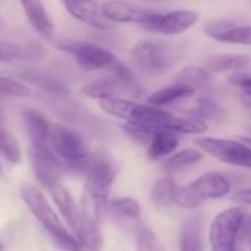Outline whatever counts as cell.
Here are the masks:
<instances>
[{"mask_svg":"<svg viewBox=\"0 0 251 251\" xmlns=\"http://www.w3.org/2000/svg\"><path fill=\"white\" fill-rule=\"evenodd\" d=\"M247 213L243 207H231L216 215L209 226L212 251H238L243 222Z\"/></svg>","mask_w":251,"mask_h":251,"instance_id":"obj_6","label":"cell"},{"mask_svg":"<svg viewBox=\"0 0 251 251\" xmlns=\"http://www.w3.org/2000/svg\"><path fill=\"white\" fill-rule=\"evenodd\" d=\"M240 140H241V141H244V143H246V144H247V146L251 149V137H249V135H247V137H244V135H243V137H240Z\"/></svg>","mask_w":251,"mask_h":251,"instance_id":"obj_36","label":"cell"},{"mask_svg":"<svg viewBox=\"0 0 251 251\" xmlns=\"http://www.w3.org/2000/svg\"><path fill=\"white\" fill-rule=\"evenodd\" d=\"M21 4H22V7L25 10V15L28 18L31 26L41 37H44L47 40H51L53 35H54V24H53V19L50 18L49 12L43 6V3L31 0V1H22Z\"/></svg>","mask_w":251,"mask_h":251,"instance_id":"obj_16","label":"cell"},{"mask_svg":"<svg viewBox=\"0 0 251 251\" xmlns=\"http://www.w3.org/2000/svg\"><path fill=\"white\" fill-rule=\"evenodd\" d=\"M24 203L29 209V212L35 216V219L41 224V226L51 235V238L59 244L62 251H84V247L79 241L68 232V229L62 225L56 212L51 209L43 193L32 187L24 185L21 190Z\"/></svg>","mask_w":251,"mask_h":251,"instance_id":"obj_3","label":"cell"},{"mask_svg":"<svg viewBox=\"0 0 251 251\" xmlns=\"http://www.w3.org/2000/svg\"><path fill=\"white\" fill-rule=\"evenodd\" d=\"M229 82L240 88V91H250L251 90V68H243L229 75Z\"/></svg>","mask_w":251,"mask_h":251,"instance_id":"obj_33","label":"cell"},{"mask_svg":"<svg viewBox=\"0 0 251 251\" xmlns=\"http://www.w3.org/2000/svg\"><path fill=\"white\" fill-rule=\"evenodd\" d=\"M232 201H235L240 206H250L251 207V188H243L238 190L232 196Z\"/></svg>","mask_w":251,"mask_h":251,"instance_id":"obj_34","label":"cell"},{"mask_svg":"<svg viewBox=\"0 0 251 251\" xmlns=\"http://www.w3.org/2000/svg\"><path fill=\"white\" fill-rule=\"evenodd\" d=\"M250 249H251V240H250Z\"/></svg>","mask_w":251,"mask_h":251,"instance_id":"obj_39","label":"cell"},{"mask_svg":"<svg viewBox=\"0 0 251 251\" xmlns=\"http://www.w3.org/2000/svg\"><path fill=\"white\" fill-rule=\"evenodd\" d=\"M178 185L169 176L159 178L151 187V201L157 207H171L175 206Z\"/></svg>","mask_w":251,"mask_h":251,"instance_id":"obj_24","label":"cell"},{"mask_svg":"<svg viewBox=\"0 0 251 251\" xmlns=\"http://www.w3.org/2000/svg\"><path fill=\"white\" fill-rule=\"evenodd\" d=\"M176 82L194 90V91H199V90H206L210 82H212V75L203 68V66H196V65H190V66H185L182 68L175 79Z\"/></svg>","mask_w":251,"mask_h":251,"instance_id":"obj_23","label":"cell"},{"mask_svg":"<svg viewBox=\"0 0 251 251\" xmlns=\"http://www.w3.org/2000/svg\"><path fill=\"white\" fill-rule=\"evenodd\" d=\"M0 251H1V244H0Z\"/></svg>","mask_w":251,"mask_h":251,"instance_id":"obj_38","label":"cell"},{"mask_svg":"<svg viewBox=\"0 0 251 251\" xmlns=\"http://www.w3.org/2000/svg\"><path fill=\"white\" fill-rule=\"evenodd\" d=\"M200 15L196 10L191 9H176L171 12H159L157 16L144 28L154 34H163V35H178L190 28H193Z\"/></svg>","mask_w":251,"mask_h":251,"instance_id":"obj_10","label":"cell"},{"mask_svg":"<svg viewBox=\"0 0 251 251\" xmlns=\"http://www.w3.org/2000/svg\"><path fill=\"white\" fill-rule=\"evenodd\" d=\"M249 137H251V126H250V135H249Z\"/></svg>","mask_w":251,"mask_h":251,"instance_id":"obj_37","label":"cell"},{"mask_svg":"<svg viewBox=\"0 0 251 251\" xmlns=\"http://www.w3.org/2000/svg\"><path fill=\"white\" fill-rule=\"evenodd\" d=\"M188 112H190V116H194V118L201 119L204 122L207 119H218L224 115V109L209 97L199 99L196 101L194 107H191Z\"/></svg>","mask_w":251,"mask_h":251,"instance_id":"obj_29","label":"cell"},{"mask_svg":"<svg viewBox=\"0 0 251 251\" xmlns=\"http://www.w3.org/2000/svg\"><path fill=\"white\" fill-rule=\"evenodd\" d=\"M41 56H43V49L40 44L35 43L18 44V43L0 41V62L38 60Z\"/></svg>","mask_w":251,"mask_h":251,"instance_id":"obj_20","label":"cell"},{"mask_svg":"<svg viewBox=\"0 0 251 251\" xmlns=\"http://www.w3.org/2000/svg\"><path fill=\"white\" fill-rule=\"evenodd\" d=\"M31 159L37 181L47 188L60 182V176L65 171L62 162L50 146L44 147H31Z\"/></svg>","mask_w":251,"mask_h":251,"instance_id":"obj_11","label":"cell"},{"mask_svg":"<svg viewBox=\"0 0 251 251\" xmlns=\"http://www.w3.org/2000/svg\"><path fill=\"white\" fill-rule=\"evenodd\" d=\"M251 59L247 54H218L209 57L203 68L212 75V74H221V72H235L238 69L250 66Z\"/></svg>","mask_w":251,"mask_h":251,"instance_id":"obj_19","label":"cell"},{"mask_svg":"<svg viewBox=\"0 0 251 251\" xmlns=\"http://www.w3.org/2000/svg\"><path fill=\"white\" fill-rule=\"evenodd\" d=\"M137 251H165L160 240L149 228H140L135 238Z\"/></svg>","mask_w":251,"mask_h":251,"instance_id":"obj_31","label":"cell"},{"mask_svg":"<svg viewBox=\"0 0 251 251\" xmlns=\"http://www.w3.org/2000/svg\"><path fill=\"white\" fill-rule=\"evenodd\" d=\"M194 197L203 204L207 200H218L231 191L229 179L221 172H206L193 182L187 184Z\"/></svg>","mask_w":251,"mask_h":251,"instance_id":"obj_12","label":"cell"},{"mask_svg":"<svg viewBox=\"0 0 251 251\" xmlns=\"http://www.w3.org/2000/svg\"><path fill=\"white\" fill-rule=\"evenodd\" d=\"M196 146L201 151L224 163L251 169V149L240 138L228 140L215 137H199L196 140Z\"/></svg>","mask_w":251,"mask_h":251,"instance_id":"obj_7","label":"cell"},{"mask_svg":"<svg viewBox=\"0 0 251 251\" xmlns=\"http://www.w3.org/2000/svg\"><path fill=\"white\" fill-rule=\"evenodd\" d=\"M24 119H25L26 129H28L31 147L49 146L51 125L47 122V119L35 110H26L24 113Z\"/></svg>","mask_w":251,"mask_h":251,"instance_id":"obj_17","label":"cell"},{"mask_svg":"<svg viewBox=\"0 0 251 251\" xmlns=\"http://www.w3.org/2000/svg\"><path fill=\"white\" fill-rule=\"evenodd\" d=\"M0 154L10 163H18L21 159V149L13 135L0 128Z\"/></svg>","mask_w":251,"mask_h":251,"instance_id":"obj_30","label":"cell"},{"mask_svg":"<svg viewBox=\"0 0 251 251\" xmlns=\"http://www.w3.org/2000/svg\"><path fill=\"white\" fill-rule=\"evenodd\" d=\"M168 131L175 134H203L207 131V122L194 116L176 118L174 116L169 122Z\"/></svg>","mask_w":251,"mask_h":251,"instance_id":"obj_28","label":"cell"},{"mask_svg":"<svg viewBox=\"0 0 251 251\" xmlns=\"http://www.w3.org/2000/svg\"><path fill=\"white\" fill-rule=\"evenodd\" d=\"M181 57L182 49L179 44L160 38H141L132 49V59L137 68L150 75L171 69Z\"/></svg>","mask_w":251,"mask_h":251,"instance_id":"obj_4","label":"cell"},{"mask_svg":"<svg viewBox=\"0 0 251 251\" xmlns=\"http://www.w3.org/2000/svg\"><path fill=\"white\" fill-rule=\"evenodd\" d=\"M204 32L221 43L251 46V25H240L229 19H216L206 25Z\"/></svg>","mask_w":251,"mask_h":251,"instance_id":"obj_13","label":"cell"},{"mask_svg":"<svg viewBox=\"0 0 251 251\" xmlns=\"http://www.w3.org/2000/svg\"><path fill=\"white\" fill-rule=\"evenodd\" d=\"M110 210L124 221H129L137 224L141 218V206L132 197H118L109 201Z\"/></svg>","mask_w":251,"mask_h":251,"instance_id":"obj_26","label":"cell"},{"mask_svg":"<svg viewBox=\"0 0 251 251\" xmlns=\"http://www.w3.org/2000/svg\"><path fill=\"white\" fill-rule=\"evenodd\" d=\"M53 201L56 203L59 212L62 213L63 219L69 225L71 231L74 232L75 238L79 244L90 251H100L103 247V237L99 229V225L91 222L82 210L76 206L69 191L59 182L49 188Z\"/></svg>","mask_w":251,"mask_h":251,"instance_id":"obj_2","label":"cell"},{"mask_svg":"<svg viewBox=\"0 0 251 251\" xmlns=\"http://www.w3.org/2000/svg\"><path fill=\"white\" fill-rule=\"evenodd\" d=\"M21 78L28 81V82H32L40 90L50 93V94H66L68 93V88L63 82H60L59 79H56L51 75H47L44 72L26 71V72L21 74Z\"/></svg>","mask_w":251,"mask_h":251,"instance_id":"obj_25","label":"cell"},{"mask_svg":"<svg viewBox=\"0 0 251 251\" xmlns=\"http://www.w3.org/2000/svg\"><path fill=\"white\" fill-rule=\"evenodd\" d=\"M240 99L249 109H251V90L250 91H240Z\"/></svg>","mask_w":251,"mask_h":251,"instance_id":"obj_35","label":"cell"},{"mask_svg":"<svg viewBox=\"0 0 251 251\" xmlns=\"http://www.w3.org/2000/svg\"><path fill=\"white\" fill-rule=\"evenodd\" d=\"M178 134L171 131H156L150 141L147 156L151 160H160L163 157H171L178 147Z\"/></svg>","mask_w":251,"mask_h":251,"instance_id":"obj_22","label":"cell"},{"mask_svg":"<svg viewBox=\"0 0 251 251\" xmlns=\"http://www.w3.org/2000/svg\"><path fill=\"white\" fill-rule=\"evenodd\" d=\"M194 90L174 81L172 84L166 85V87H162L159 90H156L154 93H151L149 96V103L151 106H156V107H162V106H168V104H174L179 100H185L188 97H193L194 96Z\"/></svg>","mask_w":251,"mask_h":251,"instance_id":"obj_21","label":"cell"},{"mask_svg":"<svg viewBox=\"0 0 251 251\" xmlns=\"http://www.w3.org/2000/svg\"><path fill=\"white\" fill-rule=\"evenodd\" d=\"M50 144L65 169L87 174L91 154L79 134L63 125H51Z\"/></svg>","mask_w":251,"mask_h":251,"instance_id":"obj_5","label":"cell"},{"mask_svg":"<svg viewBox=\"0 0 251 251\" xmlns=\"http://www.w3.org/2000/svg\"><path fill=\"white\" fill-rule=\"evenodd\" d=\"M179 251H204V216L191 212L184 218L179 229Z\"/></svg>","mask_w":251,"mask_h":251,"instance_id":"obj_14","label":"cell"},{"mask_svg":"<svg viewBox=\"0 0 251 251\" xmlns=\"http://www.w3.org/2000/svg\"><path fill=\"white\" fill-rule=\"evenodd\" d=\"M135 91H137V87L126 85V84L115 79V78L103 79V81H94V82L87 84L82 88V93L87 97L99 99L100 101L106 100V99H115L118 93H135Z\"/></svg>","mask_w":251,"mask_h":251,"instance_id":"obj_18","label":"cell"},{"mask_svg":"<svg viewBox=\"0 0 251 251\" xmlns=\"http://www.w3.org/2000/svg\"><path fill=\"white\" fill-rule=\"evenodd\" d=\"M203 159V151L197 149H182L176 153H174L166 162H165V169L169 172L179 171L182 168L191 166L199 163Z\"/></svg>","mask_w":251,"mask_h":251,"instance_id":"obj_27","label":"cell"},{"mask_svg":"<svg viewBox=\"0 0 251 251\" xmlns=\"http://www.w3.org/2000/svg\"><path fill=\"white\" fill-rule=\"evenodd\" d=\"M57 49L71 53L78 66L84 71H99V69H112L115 63L119 60L109 50L90 44V43H78L71 40H62L56 43Z\"/></svg>","mask_w":251,"mask_h":251,"instance_id":"obj_8","label":"cell"},{"mask_svg":"<svg viewBox=\"0 0 251 251\" xmlns=\"http://www.w3.org/2000/svg\"><path fill=\"white\" fill-rule=\"evenodd\" d=\"M116 166L107 151L97 150L91 156L81 200V210L96 225H100L106 216L109 194L116 179Z\"/></svg>","mask_w":251,"mask_h":251,"instance_id":"obj_1","label":"cell"},{"mask_svg":"<svg viewBox=\"0 0 251 251\" xmlns=\"http://www.w3.org/2000/svg\"><path fill=\"white\" fill-rule=\"evenodd\" d=\"M0 172H1V169H0Z\"/></svg>","mask_w":251,"mask_h":251,"instance_id":"obj_40","label":"cell"},{"mask_svg":"<svg viewBox=\"0 0 251 251\" xmlns=\"http://www.w3.org/2000/svg\"><path fill=\"white\" fill-rule=\"evenodd\" d=\"M63 6L74 18L88 26L101 31H107L115 26V24L109 22L104 18L100 7V1H63Z\"/></svg>","mask_w":251,"mask_h":251,"instance_id":"obj_15","label":"cell"},{"mask_svg":"<svg viewBox=\"0 0 251 251\" xmlns=\"http://www.w3.org/2000/svg\"><path fill=\"white\" fill-rule=\"evenodd\" d=\"M29 94V88L15 79L0 76V99L3 97H24Z\"/></svg>","mask_w":251,"mask_h":251,"instance_id":"obj_32","label":"cell"},{"mask_svg":"<svg viewBox=\"0 0 251 251\" xmlns=\"http://www.w3.org/2000/svg\"><path fill=\"white\" fill-rule=\"evenodd\" d=\"M100 7L104 18L112 24L132 22L141 26L149 25L159 13V10L129 1H100Z\"/></svg>","mask_w":251,"mask_h":251,"instance_id":"obj_9","label":"cell"}]
</instances>
